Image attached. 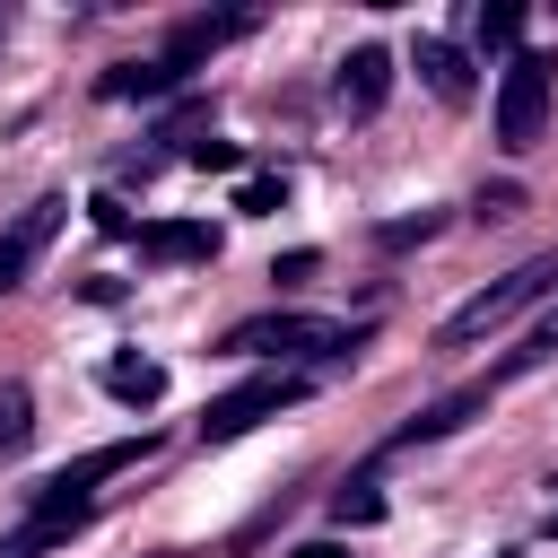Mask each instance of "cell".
<instances>
[{"label":"cell","instance_id":"obj_7","mask_svg":"<svg viewBox=\"0 0 558 558\" xmlns=\"http://www.w3.org/2000/svg\"><path fill=\"white\" fill-rule=\"evenodd\" d=\"M105 392L131 401V410H157V401H166V366L140 357V349H113V357H105Z\"/></svg>","mask_w":558,"mask_h":558},{"label":"cell","instance_id":"obj_6","mask_svg":"<svg viewBox=\"0 0 558 558\" xmlns=\"http://www.w3.org/2000/svg\"><path fill=\"white\" fill-rule=\"evenodd\" d=\"M331 96H340V113H375V105L392 96V52H384V44H357V52L340 61Z\"/></svg>","mask_w":558,"mask_h":558},{"label":"cell","instance_id":"obj_9","mask_svg":"<svg viewBox=\"0 0 558 558\" xmlns=\"http://www.w3.org/2000/svg\"><path fill=\"white\" fill-rule=\"evenodd\" d=\"M140 253H148V262H209L218 235H209L201 218H157V227H140Z\"/></svg>","mask_w":558,"mask_h":558},{"label":"cell","instance_id":"obj_5","mask_svg":"<svg viewBox=\"0 0 558 558\" xmlns=\"http://www.w3.org/2000/svg\"><path fill=\"white\" fill-rule=\"evenodd\" d=\"M157 453V436L140 427V436H113V445H96V453H78L70 471H52L44 488H35V506H87V488L96 480H113V471H131V462H148Z\"/></svg>","mask_w":558,"mask_h":558},{"label":"cell","instance_id":"obj_17","mask_svg":"<svg viewBox=\"0 0 558 558\" xmlns=\"http://www.w3.org/2000/svg\"><path fill=\"white\" fill-rule=\"evenodd\" d=\"M541 357H558V305H549V314H541V331H532V340L506 357V375H523V366H541Z\"/></svg>","mask_w":558,"mask_h":558},{"label":"cell","instance_id":"obj_20","mask_svg":"<svg viewBox=\"0 0 558 558\" xmlns=\"http://www.w3.org/2000/svg\"><path fill=\"white\" fill-rule=\"evenodd\" d=\"M514 35H523V9H514V0H497V9L480 17V44L497 52V44H514Z\"/></svg>","mask_w":558,"mask_h":558},{"label":"cell","instance_id":"obj_3","mask_svg":"<svg viewBox=\"0 0 558 558\" xmlns=\"http://www.w3.org/2000/svg\"><path fill=\"white\" fill-rule=\"evenodd\" d=\"M340 357L357 349V331H331V323H305V314H262V323H235L227 331V357Z\"/></svg>","mask_w":558,"mask_h":558},{"label":"cell","instance_id":"obj_14","mask_svg":"<svg viewBox=\"0 0 558 558\" xmlns=\"http://www.w3.org/2000/svg\"><path fill=\"white\" fill-rule=\"evenodd\" d=\"M480 401H488V384H471V392H453V401H436V410H418V418L401 427V445H418V436H453V427H462V418H471Z\"/></svg>","mask_w":558,"mask_h":558},{"label":"cell","instance_id":"obj_21","mask_svg":"<svg viewBox=\"0 0 558 558\" xmlns=\"http://www.w3.org/2000/svg\"><path fill=\"white\" fill-rule=\"evenodd\" d=\"M514 209H523V192H514V183H497V192H480V218H514Z\"/></svg>","mask_w":558,"mask_h":558},{"label":"cell","instance_id":"obj_23","mask_svg":"<svg viewBox=\"0 0 558 558\" xmlns=\"http://www.w3.org/2000/svg\"><path fill=\"white\" fill-rule=\"evenodd\" d=\"M549 532H558V514H549Z\"/></svg>","mask_w":558,"mask_h":558},{"label":"cell","instance_id":"obj_4","mask_svg":"<svg viewBox=\"0 0 558 558\" xmlns=\"http://www.w3.org/2000/svg\"><path fill=\"white\" fill-rule=\"evenodd\" d=\"M288 401H305V384H296V375H253V384H235V392H218V401H209L201 445H227V436H244V427L279 418Z\"/></svg>","mask_w":558,"mask_h":558},{"label":"cell","instance_id":"obj_2","mask_svg":"<svg viewBox=\"0 0 558 558\" xmlns=\"http://www.w3.org/2000/svg\"><path fill=\"white\" fill-rule=\"evenodd\" d=\"M558 288V253H541V262H523V270H506L497 288H480L471 305H453L445 314V331H436V349H471V340H488L497 323H514L532 296H549Z\"/></svg>","mask_w":558,"mask_h":558},{"label":"cell","instance_id":"obj_1","mask_svg":"<svg viewBox=\"0 0 558 558\" xmlns=\"http://www.w3.org/2000/svg\"><path fill=\"white\" fill-rule=\"evenodd\" d=\"M549 96H558V61H549V52H514V61L497 70V148H506V157L541 148Z\"/></svg>","mask_w":558,"mask_h":558},{"label":"cell","instance_id":"obj_12","mask_svg":"<svg viewBox=\"0 0 558 558\" xmlns=\"http://www.w3.org/2000/svg\"><path fill=\"white\" fill-rule=\"evenodd\" d=\"M418 78H427V87H436L445 105H471V61H462L453 44H436V35L418 44Z\"/></svg>","mask_w":558,"mask_h":558},{"label":"cell","instance_id":"obj_19","mask_svg":"<svg viewBox=\"0 0 558 558\" xmlns=\"http://www.w3.org/2000/svg\"><path fill=\"white\" fill-rule=\"evenodd\" d=\"M279 201H288V183H279V174H253V183L235 192V209H244V218H270Z\"/></svg>","mask_w":558,"mask_h":558},{"label":"cell","instance_id":"obj_10","mask_svg":"<svg viewBox=\"0 0 558 558\" xmlns=\"http://www.w3.org/2000/svg\"><path fill=\"white\" fill-rule=\"evenodd\" d=\"M52 227H61V201H35V209H26V218L0 235V288H9V279H17V270L44 253V244H52Z\"/></svg>","mask_w":558,"mask_h":558},{"label":"cell","instance_id":"obj_13","mask_svg":"<svg viewBox=\"0 0 558 558\" xmlns=\"http://www.w3.org/2000/svg\"><path fill=\"white\" fill-rule=\"evenodd\" d=\"M166 87H174L166 61H113V70L96 78V96H113V105H122V96H166Z\"/></svg>","mask_w":558,"mask_h":558},{"label":"cell","instance_id":"obj_22","mask_svg":"<svg viewBox=\"0 0 558 558\" xmlns=\"http://www.w3.org/2000/svg\"><path fill=\"white\" fill-rule=\"evenodd\" d=\"M296 558H349V549H340V541H305Z\"/></svg>","mask_w":558,"mask_h":558},{"label":"cell","instance_id":"obj_8","mask_svg":"<svg viewBox=\"0 0 558 558\" xmlns=\"http://www.w3.org/2000/svg\"><path fill=\"white\" fill-rule=\"evenodd\" d=\"M244 26H253V17H183V26H174V44H166V52H157V61H166V70H174V78H183V70H192V61H201V52H218V44H235V35H244Z\"/></svg>","mask_w":558,"mask_h":558},{"label":"cell","instance_id":"obj_11","mask_svg":"<svg viewBox=\"0 0 558 558\" xmlns=\"http://www.w3.org/2000/svg\"><path fill=\"white\" fill-rule=\"evenodd\" d=\"M78 523H87V506H35V514H26V532H9V541H0V558H44V549H52V541H70Z\"/></svg>","mask_w":558,"mask_h":558},{"label":"cell","instance_id":"obj_16","mask_svg":"<svg viewBox=\"0 0 558 558\" xmlns=\"http://www.w3.org/2000/svg\"><path fill=\"white\" fill-rule=\"evenodd\" d=\"M331 523H384V497H375V480H349V488L331 497Z\"/></svg>","mask_w":558,"mask_h":558},{"label":"cell","instance_id":"obj_18","mask_svg":"<svg viewBox=\"0 0 558 558\" xmlns=\"http://www.w3.org/2000/svg\"><path fill=\"white\" fill-rule=\"evenodd\" d=\"M183 157H192L201 174H235V166H244V148H235V140H192Z\"/></svg>","mask_w":558,"mask_h":558},{"label":"cell","instance_id":"obj_15","mask_svg":"<svg viewBox=\"0 0 558 558\" xmlns=\"http://www.w3.org/2000/svg\"><path fill=\"white\" fill-rule=\"evenodd\" d=\"M35 436V401H26V384H0V453H17Z\"/></svg>","mask_w":558,"mask_h":558}]
</instances>
